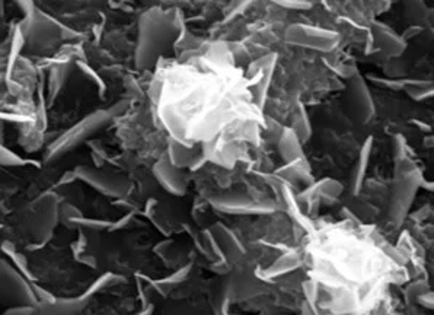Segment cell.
Here are the masks:
<instances>
[{
	"label": "cell",
	"instance_id": "1",
	"mask_svg": "<svg viewBox=\"0 0 434 315\" xmlns=\"http://www.w3.org/2000/svg\"><path fill=\"white\" fill-rule=\"evenodd\" d=\"M178 25L169 12L159 8L146 10L138 19L134 63L138 69H150L176 41Z\"/></svg>",
	"mask_w": 434,
	"mask_h": 315
},
{
	"label": "cell",
	"instance_id": "2",
	"mask_svg": "<svg viewBox=\"0 0 434 315\" xmlns=\"http://www.w3.org/2000/svg\"><path fill=\"white\" fill-rule=\"evenodd\" d=\"M129 108L127 101H120V103L111 105L110 108L96 110L91 114L83 117L81 121L72 125L65 133H61L56 141L51 143L47 150L44 159L45 162H56L57 159L68 155L72 150H74L79 145H82L89 137L98 133L114 120L124 114L125 110Z\"/></svg>",
	"mask_w": 434,
	"mask_h": 315
},
{
	"label": "cell",
	"instance_id": "3",
	"mask_svg": "<svg viewBox=\"0 0 434 315\" xmlns=\"http://www.w3.org/2000/svg\"><path fill=\"white\" fill-rule=\"evenodd\" d=\"M423 174L417 168L411 172L395 175L388 203V221L395 228H400L405 222L418 190L423 187Z\"/></svg>",
	"mask_w": 434,
	"mask_h": 315
},
{
	"label": "cell",
	"instance_id": "4",
	"mask_svg": "<svg viewBox=\"0 0 434 315\" xmlns=\"http://www.w3.org/2000/svg\"><path fill=\"white\" fill-rule=\"evenodd\" d=\"M285 40L290 45L329 53L338 45L340 35L335 31L312 27V25L293 23L286 30Z\"/></svg>",
	"mask_w": 434,
	"mask_h": 315
},
{
	"label": "cell",
	"instance_id": "5",
	"mask_svg": "<svg viewBox=\"0 0 434 315\" xmlns=\"http://www.w3.org/2000/svg\"><path fill=\"white\" fill-rule=\"evenodd\" d=\"M210 205L227 215H268L277 210V205L270 200H257L244 193H229L214 196Z\"/></svg>",
	"mask_w": 434,
	"mask_h": 315
},
{
	"label": "cell",
	"instance_id": "6",
	"mask_svg": "<svg viewBox=\"0 0 434 315\" xmlns=\"http://www.w3.org/2000/svg\"><path fill=\"white\" fill-rule=\"evenodd\" d=\"M76 177L78 180H82L87 185L95 188L101 194L112 197V199H121L127 193L130 192L132 183L129 179H125L124 175H116L110 174L105 171H101L98 168H92L87 165H79L74 170Z\"/></svg>",
	"mask_w": 434,
	"mask_h": 315
},
{
	"label": "cell",
	"instance_id": "7",
	"mask_svg": "<svg viewBox=\"0 0 434 315\" xmlns=\"http://www.w3.org/2000/svg\"><path fill=\"white\" fill-rule=\"evenodd\" d=\"M0 286H2L3 301L12 302L14 305H38V298L34 287L28 285L25 277L2 260L0 264Z\"/></svg>",
	"mask_w": 434,
	"mask_h": 315
},
{
	"label": "cell",
	"instance_id": "8",
	"mask_svg": "<svg viewBox=\"0 0 434 315\" xmlns=\"http://www.w3.org/2000/svg\"><path fill=\"white\" fill-rule=\"evenodd\" d=\"M22 32L25 43L30 44L32 48H40L61 39L63 27L37 8L34 15L25 19Z\"/></svg>",
	"mask_w": 434,
	"mask_h": 315
},
{
	"label": "cell",
	"instance_id": "9",
	"mask_svg": "<svg viewBox=\"0 0 434 315\" xmlns=\"http://www.w3.org/2000/svg\"><path fill=\"white\" fill-rule=\"evenodd\" d=\"M347 103L351 116L360 124H366L375 116V101L360 73L354 72L347 83Z\"/></svg>",
	"mask_w": 434,
	"mask_h": 315
},
{
	"label": "cell",
	"instance_id": "10",
	"mask_svg": "<svg viewBox=\"0 0 434 315\" xmlns=\"http://www.w3.org/2000/svg\"><path fill=\"white\" fill-rule=\"evenodd\" d=\"M59 216L60 210L56 197L53 194H47L44 200H41L34 226L35 245H38V248H40V245H44L51 238V234H53Z\"/></svg>",
	"mask_w": 434,
	"mask_h": 315
},
{
	"label": "cell",
	"instance_id": "11",
	"mask_svg": "<svg viewBox=\"0 0 434 315\" xmlns=\"http://www.w3.org/2000/svg\"><path fill=\"white\" fill-rule=\"evenodd\" d=\"M153 175L158 183L174 196H184L187 192V177L183 168L175 167L168 156H163L153 165Z\"/></svg>",
	"mask_w": 434,
	"mask_h": 315
},
{
	"label": "cell",
	"instance_id": "12",
	"mask_svg": "<svg viewBox=\"0 0 434 315\" xmlns=\"http://www.w3.org/2000/svg\"><path fill=\"white\" fill-rule=\"evenodd\" d=\"M372 39L379 52L389 57H400L406 48V40L404 37H400L384 23L376 22L372 25Z\"/></svg>",
	"mask_w": 434,
	"mask_h": 315
},
{
	"label": "cell",
	"instance_id": "13",
	"mask_svg": "<svg viewBox=\"0 0 434 315\" xmlns=\"http://www.w3.org/2000/svg\"><path fill=\"white\" fill-rule=\"evenodd\" d=\"M89 296L85 294L78 298L54 299L51 302H38L40 315H79L87 305Z\"/></svg>",
	"mask_w": 434,
	"mask_h": 315
},
{
	"label": "cell",
	"instance_id": "14",
	"mask_svg": "<svg viewBox=\"0 0 434 315\" xmlns=\"http://www.w3.org/2000/svg\"><path fill=\"white\" fill-rule=\"evenodd\" d=\"M300 137L291 128H285L277 139V150L285 163L306 161Z\"/></svg>",
	"mask_w": 434,
	"mask_h": 315
},
{
	"label": "cell",
	"instance_id": "15",
	"mask_svg": "<svg viewBox=\"0 0 434 315\" xmlns=\"http://www.w3.org/2000/svg\"><path fill=\"white\" fill-rule=\"evenodd\" d=\"M372 150H373V137L369 136L360 149L359 156H357V161L354 162V167L350 174V190L353 196H357L362 190L369 163H370V158H372Z\"/></svg>",
	"mask_w": 434,
	"mask_h": 315
},
{
	"label": "cell",
	"instance_id": "16",
	"mask_svg": "<svg viewBox=\"0 0 434 315\" xmlns=\"http://www.w3.org/2000/svg\"><path fill=\"white\" fill-rule=\"evenodd\" d=\"M210 232L213 234L217 244L222 248L226 260L234 261V258H238L244 254V248H242L239 239L231 230L226 228L225 225L214 223L210 228Z\"/></svg>",
	"mask_w": 434,
	"mask_h": 315
},
{
	"label": "cell",
	"instance_id": "17",
	"mask_svg": "<svg viewBox=\"0 0 434 315\" xmlns=\"http://www.w3.org/2000/svg\"><path fill=\"white\" fill-rule=\"evenodd\" d=\"M342 193V185L340 181L333 179H324L318 183H312L299 196L304 201H313L318 199H337Z\"/></svg>",
	"mask_w": 434,
	"mask_h": 315
},
{
	"label": "cell",
	"instance_id": "18",
	"mask_svg": "<svg viewBox=\"0 0 434 315\" xmlns=\"http://www.w3.org/2000/svg\"><path fill=\"white\" fill-rule=\"evenodd\" d=\"M300 266H302L300 256L295 253V251H289V253L280 256L270 267H267L260 274V277L262 281H271V279H276V277H280L293 270H296Z\"/></svg>",
	"mask_w": 434,
	"mask_h": 315
},
{
	"label": "cell",
	"instance_id": "19",
	"mask_svg": "<svg viewBox=\"0 0 434 315\" xmlns=\"http://www.w3.org/2000/svg\"><path fill=\"white\" fill-rule=\"evenodd\" d=\"M277 175H280V177L287 181H299L308 185L313 183L308 161H298L293 163H286L283 168H280L277 171Z\"/></svg>",
	"mask_w": 434,
	"mask_h": 315
},
{
	"label": "cell",
	"instance_id": "20",
	"mask_svg": "<svg viewBox=\"0 0 434 315\" xmlns=\"http://www.w3.org/2000/svg\"><path fill=\"white\" fill-rule=\"evenodd\" d=\"M168 158L171 159V162L174 163V165L178 167V168L193 167L194 163L197 162V155H196L194 150L191 149V148H188V146H185L180 141H175V139H171V141H169Z\"/></svg>",
	"mask_w": 434,
	"mask_h": 315
},
{
	"label": "cell",
	"instance_id": "21",
	"mask_svg": "<svg viewBox=\"0 0 434 315\" xmlns=\"http://www.w3.org/2000/svg\"><path fill=\"white\" fill-rule=\"evenodd\" d=\"M70 73V65L69 63H59V65L53 66L48 77V101L50 104L54 103V99L59 96L60 91L65 86L68 77Z\"/></svg>",
	"mask_w": 434,
	"mask_h": 315
},
{
	"label": "cell",
	"instance_id": "22",
	"mask_svg": "<svg viewBox=\"0 0 434 315\" xmlns=\"http://www.w3.org/2000/svg\"><path fill=\"white\" fill-rule=\"evenodd\" d=\"M428 8L421 0H404V14L408 22H411L417 27L427 23Z\"/></svg>",
	"mask_w": 434,
	"mask_h": 315
},
{
	"label": "cell",
	"instance_id": "23",
	"mask_svg": "<svg viewBox=\"0 0 434 315\" xmlns=\"http://www.w3.org/2000/svg\"><path fill=\"white\" fill-rule=\"evenodd\" d=\"M291 129L296 132V134L300 137V141L303 143L308 142L312 136V125H311L308 111H306V108L302 104L298 105L295 116H293Z\"/></svg>",
	"mask_w": 434,
	"mask_h": 315
},
{
	"label": "cell",
	"instance_id": "24",
	"mask_svg": "<svg viewBox=\"0 0 434 315\" xmlns=\"http://www.w3.org/2000/svg\"><path fill=\"white\" fill-rule=\"evenodd\" d=\"M191 264H187V266H184V267H181L180 270H176L175 273H172L171 276H168V277H165V279H161V281H158V282H155V287L158 289V291L161 292V294H168L169 291H172V289L176 286V285H180L181 282H184V279L185 277L189 274V272H191Z\"/></svg>",
	"mask_w": 434,
	"mask_h": 315
},
{
	"label": "cell",
	"instance_id": "25",
	"mask_svg": "<svg viewBox=\"0 0 434 315\" xmlns=\"http://www.w3.org/2000/svg\"><path fill=\"white\" fill-rule=\"evenodd\" d=\"M273 72H274V66L267 69L262 74H260V79L255 85V103L260 108L264 107L265 99H267V94H268V88H270L271 83V78H273Z\"/></svg>",
	"mask_w": 434,
	"mask_h": 315
},
{
	"label": "cell",
	"instance_id": "26",
	"mask_svg": "<svg viewBox=\"0 0 434 315\" xmlns=\"http://www.w3.org/2000/svg\"><path fill=\"white\" fill-rule=\"evenodd\" d=\"M25 44V37H23V32H22V28L21 27H17L15 28V32H14V37H12V47H10V52H9V59H8V73H6V78L9 79L12 70H14V66H15V61L21 53V48L23 47Z\"/></svg>",
	"mask_w": 434,
	"mask_h": 315
},
{
	"label": "cell",
	"instance_id": "27",
	"mask_svg": "<svg viewBox=\"0 0 434 315\" xmlns=\"http://www.w3.org/2000/svg\"><path fill=\"white\" fill-rule=\"evenodd\" d=\"M0 163H2L3 167H27L34 162L19 156L15 152H12L9 148L3 145L2 148H0Z\"/></svg>",
	"mask_w": 434,
	"mask_h": 315
},
{
	"label": "cell",
	"instance_id": "28",
	"mask_svg": "<svg viewBox=\"0 0 434 315\" xmlns=\"http://www.w3.org/2000/svg\"><path fill=\"white\" fill-rule=\"evenodd\" d=\"M428 291H430L428 285L424 281H417V282L411 283L405 289V294H404L406 305L415 304V302H418V298Z\"/></svg>",
	"mask_w": 434,
	"mask_h": 315
},
{
	"label": "cell",
	"instance_id": "29",
	"mask_svg": "<svg viewBox=\"0 0 434 315\" xmlns=\"http://www.w3.org/2000/svg\"><path fill=\"white\" fill-rule=\"evenodd\" d=\"M406 92L410 94V96L415 101H423V99H428L434 96V82H428L423 86H413L408 88Z\"/></svg>",
	"mask_w": 434,
	"mask_h": 315
},
{
	"label": "cell",
	"instance_id": "30",
	"mask_svg": "<svg viewBox=\"0 0 434 315\" xmlns=\"http://www.w3.org/2000/svg\"><path fill=\"white\" fill-rule=\"evenodd\" d=\"M3 253L12 258V261H14L17 269H19L21 272H23L25 274L31 277V273H30V269H28V264H27V261H25V257H22L19 253H17V251H15L14 248H10V245H9L8 243L3 244Z\"/></svg>",
	"mask_w": 434,
	"mask_h": 315
},
{
	"label": "cell",
	"instance_id": "31",
	"mask_svg": "<svg viewBox=\"0 0 434 315\" xmlns=\"http://www.w3.org/2000/svg\"><path fill=\"white\" fill-rule=\"evenodd\" d=\"M72 223H76V225H81L83 226V228H87V230H94V231H101V230H107V228H111L112 223L107 222V221H99V219H86V218H74L70 221Z\"/></svg>",
	"mask_w": 434,
	"mask_h": 315
},
{
	"label": "cell",
	"instance_id": "32",
	"mask_svg": "<svg viewBox=\"0 0 434 315\" xmlns=\"http://www.w3.org/2000/svg\"><path fill=\"white\" fill-rule=\"evenodd\" d=\"M118 279H120V277L116 276V274H112V273H107V274H104V276H101L99 279H96V281L94 282V285L87 289V291L85 292V295L91 298L94 294L99 292L101 289H104L105 286L111 285L114 281H118Z\"/></svg>",
	"mask_w": 434,
	"mask_h": 315
},
{
	"label": "cell",
	"instance_id": "33",
	"mask_svg": "<svg viewBox=\"0 0 434 315\" xmlns=\"http://www.w3.org/2000/svg\"><path fill=\"white\" fill-rule=\"evenodd\" d=\"M392 152H393V159L395 162L402 161L406 156V142L404 136L401 134H395L392 139Z\"/></svg>",
	"mask_w": 434,
	"mask_h": 315
},
{
	"label": "cell",
	"instance_id": "34",
	"mask_svg": "<svg viewBox=\"0 0 434 315\" xmlns=\"http://www.w3.org/2000/svg\"><path fill=\"white\" fill-rule=\"evenodd\" d=\"M273 2L278 6L293 10H308L312 8L309 0H273Z\"/></svg>",
	"mask_w": 434,
	"mask_h": 315
},
{
	"label": "cell",
	"instance_id": "35",
	"mask_svg": "<svg viewBox=\"0 0 434 315\" xmlns=\"http://www.w3.org/2000/svg\"><path fill=\"white\" fill-rule=\"evenodd\" d=\"M3 315H40L37 305H15L5 311Z\"/></svg>",
	"mask_w": 434,
	"mask_h": 315
},
{
	"label": "cell",
	"instance_id": "36",
	"mask_svg": "<svg viewBox=\"0 0 434 315\" xmlns=\"http://www.w3.org/2000/svg\"><path fill=\"white\" fill-rule=\"evenodd\" d=\"M12 2H14L19 8V10L25 15V19L32 17L34 12L37 10L34 0H12Z\"/></svg>",
	"mask_w": 434,
	"mask_h": 315
},
{
	"label": "cell",
	"instance_id": "37",
	"mask_svg": "<svg viewBox=\"0 0 434 315\" xmlns=\"http://www.w3.org/2000/svg\"><path fill=\"white\" fill-rule=\"evenodd\" d=\"M78 66L81 68V70H83V72L87 74V77H91V78H92V81H95V83L98 85V88L101 90V92H104V91H105V83L102 82V79L98 77V74H96V73H95L91 68H89L87 65H85V63H82V61H79V63H78Z\"/></svg>",
	"mask_w": 434,
	"mask_h": 315
},
{
	"label": "cell",
	"instance_id": "38",
	"mask_svg": "<svg viewBox=\"0 0 434 315\" xmlns=\"http://www.w3.org/2000/svg\"><path fill=\"white\" fill-rule=\"evenodd\" d=\"M418 304L423 305V307L427 308V309L434 311V292H433V291H428V292L421 295V296L418 298Z\"/></svg>",
	"mask_w": 434,
	"mask_h": 315
},
{
	"label": "cell",
	"instance_id": "39",
	"mask_svg": "<svg viewBox=\"0 0 434 315\" xmlns=\"http://www.w3.org/2000/svg\"><path fill=\"white\" fill-rule=\"evenodd\" d=\"M300 315H316V312H315V309H313V307L309 304L308 301L306 302H303V305H302V309H300Z\"/></svg>",
	"mask_w": 434,
	"mask_h": 315
},
{
	"label": "cell",
	"instance_id": "40",
	"mask_svg": "<svg viewBox=\"0 0 434 315\" xmlns=\"http://www.w3.org/2000/svg\"><path fill=\"white\" fill-rule=\"evenodd\" d=\"M426 25L434 32V9L433 8L428 10V17H427V23Z\"/></svg>",
	"mask_w": 434,
	"mask_h": 315
},
{
	"label": "cell",
	"instance_id": "41",
	"mask_svg": "<svg viewBox=\"0 0 434 315\" xmlns=\"http://www.w3.org/2000/svg\"><path fill=\"white\" fill-rule=\"evenodd\" d=\"M152 312H153V307H146V308H143L142 311L134 314V315H152Z\"/></svg>",
	"mask_w": 434,
	"mask_h": 315
},
{
	"label": "cell",
	"instance_id": "42",
	"mask_svg": "<svg viewBox=\"0 0 434 315\" xmlns=\"http://www.w3.org/2000/svg\"><path fill=\"white\" fill-rule=\"evenodd\" d=\"M389 315H405V314H401L398 311H392V312H389Z\"/></svg>",
	"mask_w": 434,
	"mask_h": 315
},
{
	"label": "cell",
	"instance_id": "43",
	"mask_svg": "<svg viewBox=\"0 0 434 315\" xmlns=\"http://www.w3.org/2000/svg\"><path fill=\"white\" fill-rule=\"evenodd\" d=\"M226 315H239V314H234V312H227Z\"/></svg>",
	"mask_w": 434,
	"mask_h": 315
}]
</instances>
